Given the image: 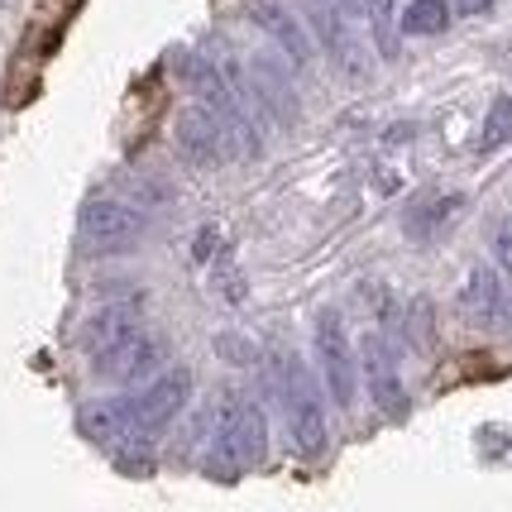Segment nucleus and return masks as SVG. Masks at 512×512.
Instances as JSON below:
<instances>
[{"instance_id": "nucleus-6", "label": "nucleus", "mask_w": 512, "mask_h": 512, "mask_svg": "<svg viewBox=\"0 0 512 512\" xmlns=\"http://www.w3.org/2000/svg\"><path fill=\"white\" fill-rule=\"evenodd\" d=\"M312 345H316V369H321V388L326 398L350 412L359 398V350L350 331H345V316L340 312H316V331H312Z\"/></svg>"}, {"instance_id": "nucleus-4", "label": "nucleus", "mask_w": 512, "mask_h": 512, "mask_svg": "<svg viewBox=\"0 0 512 512\" xmlns=\"http://www.w3.org/2000/svg\"><path fill=\"white\" fill-rule=\"evenodd\" d=\"M192 383H197L192 379V369L168 364L158 379L139 383V388H130V393H120V402H125V431L139 436V441H158V436L187 412Z\"/></svg>"}, {"instance_id": "nucleus-18", "label": "nucleus", "mask_w": 512, "mask_h": 512, "mask_svg": "<svg viewBox=\"0 0 512 512\" xmlns=\"http://www.w3.org/2000/svg\"><path fill=\"white\" fill-rule=\"evenodd\" d=\"M111 460H115V469H125V474H154V441L125 436V441L111 446Z\"/></svg>"}, {"instance_id": "nucleus-19", "label": "nucleus", "mask_w": 512, "mask_h": 512, "mask_svg": "<svg viewBox=\"0 0 512 512\" xmlns=\"http://www.w3.org/2000/svg\"><path fill=\"white\" fill-rule=\"evenodd\" d=\"M493 259H498L493 268H498V273L512 283V221L503 225V230H493Z\"/></svg>"}, {"instance_id": "nucleus-16", "label": "nucleus", "mask_w": 512, "mask_h": 512, "mask_svg": "<svg viewBox=\"0 0 512 512\" xmlns=\"http://www.w3.org/2000/svg\"><path fill=\"white\" fill-rule=\"evenodd\" d=\"M359 15L369 20V34H374V48H379V58H398V0H355Z\"/></svg>"}, {"instance_id": "nucleus-3", "label": "nucleus", "mask_w": 512, "mask_h": 512, "mask_svg": "<svg viewBox=\"0 0 512 512\" xmlns=\"http://www.w3.org/2000/svg\"><path fill=\"white\" fill-rule=\"evenodd\" d=\"M178 72L187 91H192V101L206 106V111L216 115L230 134V144H235V158H259L264 149V125L249 115V106L240 101V91L230 87V77L221 72V63H211V58H201V53H178Z\"/></svg>"}, {"instance_id": "nucleus-1", "label": "nucleus", "mask_w": 512, "mask_h": 512, "mask_svg": "<svg viewBox=\"0 0 512 512\" xmlns=\"http://www.w3.org/2000/svg\"><path fill=\"white\" fill-rule=\"evenodd\" d=\"M268 455V417L259 398L249 393H225L221 412L211 422V441L201 455V469L216 479V484H235L249 465H259Z\"/></svg>"}, {"instance_id": "nucleus-20", "label": "nucleus", "mask_w": 512, "mask_h": 512, "mask_svg": "<svg viewBox=\"0 0 512 512\" xmlns=\"http://www.w3.org/2000/svg\"><path fill=\"white\" fill-rule=\"evenodd\" d=\"M216 355L249 364V359H254V350H249V340H240V335H216Z\"/></svg>"}, {"instance_id": "nucleus-10", "label": "nucleus", "mask_w": 512, "mask_h": 512, "mask_svg": "<svg viewBox=\"0 0 512 512\" xmlns=\"http://www.w3.org/2000/svg\"><path fill=\"white\" fill-rule=\"evenodd\" d=\"M173 144H178V154L192 163V168H221L235 158V144H230V134L216 115L206 111V106H182L178 120H173Z\"/></svg>"}, {"instance_id": "nucleus-9", "label": "nucleus", "mask_w": 512, "mask_h": 512, "mask_svg": "<svg viewBox=\"0 0 512 512\" xmlns=\"http://www.w3.org/2000/svg\"><path fill=\"white\" fill-rule=\"evenodd\" d=\"M359 383L369 388V402L379 407L388 422H402L407 417V383L398 374V350L383 331H369L359 340Z\"/></svg>"}, {"instance_id": "nucleus-14", "label": "nucleus", "mask_w": 512, "mask_h": 512, "mask_svg": "<svg viewBox=\"0 0 512 512\" xmlns=\"http://www.w3.org/2000/svg\"><path fill=\"white\" fill-rule=\"evenodd\" d=\"M460 211H465V192H422V197L407 206L402 230H407V240L426 245V240H436Z\"/></svg>"}, {"instance_id": "nucleus-13", "label": "nucleus", "mask_w": 512, "mask_h": 512, "mask_svg": "<svg viewBox=\"0 0 512 512\" xmlns=\"http://www.w3.org/2000/svg\"><path fill=\"white\" fill-rule=\"evenodd\" d=\"M139 326H144V302H139V297H115V302H101V307L82 321L77 345H82L87 359H96L101 350H111L115 340H125V335L139 331Z\"/></svg>"}, {"instance_id": "nucleus-11", "label": "nucleus", "mask_w": 512, "mask_h": 512, "mask_svg": "<svg viewBox=\"0 0 512 512\" xmlns=\"http://www.w3.org/2000/svg\"><path fill=\"white\" fill-rule=\"evenodd\" d=\"M460 312L484 331L512 335V283L493 264H474L460 288Z\"/></svg>"}, {"instance_id": "nucleus-2", "label": "nucleus", "mask_w": 512, "mask_h": 512, "mask_svg": "<svg viewBox=\"0 0 512 512\" xmlns=\"http://www.w3.org/2000/svg\"><path fill=\"white\" fill-rule=\"evenodd\" d=\"M273 369V398L283 407V422H288V441L302 460H316L331 446V426H326V388L321 379H312L307 359L292 355V350H278L268 359Z\"/></svg>"}, {"instance_id": "nucleus-8", "label": "nucleus", "mask_w": 512, "mask_h": 512, "mask_svg": "<svg viewBox=\"0 0 512 512\" xmlns=\"http://www.w3.org/2000/svg\"><path fill=\"white\" fill-rule=\"evenodd\" d=\"M297 10H302V24L312 29V39L331 53V63L359 82L369 72V58H364V44L350 29V15L359 10L355 0H297Z\"/></svg>"}, {"instance_id": "nucleus-21", "label": "nucleus", "mask_w": 512, "mask_h": 512, "mask_svg": "<svg viewBox=\"0 0 512 512\" xmlns=\"http://www.w3.org/2000/svg\"><path fill=\"white\" fill-rule=\"evenodd\" d=\"M450 10H455V15H489L493 0H450Z\"/></svg>"}, {"instance_id": "nucleus-7", "label": "nucleus", "mask_w": 512, "mask_h": 512, "mask_svg": "<svg viewBox=\"0 0 512 512\" xmlns=\"http://www.w3.org/2000/svg\"><path fill=\"white\" fill-rule=\"evenodd\" d=\"M91 374L101 383H120V388H139V383L158 379L168 369V340L149 326L130 331L125 340H115L111 350H101L96 359H87Z\"/></svg>"}, {"instance_id": "nucleus-12", "label": "nucleus", "mask_w": 512, "mask_h": 512, "mask_svg": "<svg viewBox=\"0 0 512 512\" xmlns=\"http://www.w3.org/2000/svg\"><path fill=\"white\" fill-rule=\"evenodd\" d=\"M249 20L264 29L268 44L278 48L292 67H312V58H316L312 29L302 24V15H292L283 0H249Z\"/></svg>"}, {"instance_id": "nucleus-5", "label": "nucleus", "mask_w": 512, "mask_h": 512, "mask_svg": "<svg viewBox=\"0 0 512 512\" xmlns=\"http://www.w3.org/2000/svg\"><path fill=\"white\" fill-rule=\"evenodd\" d=\"M149 235V216L120 197H91L77 211V245L91 259H111V254H130L144 245Z\"/></svg>"}, {"instance_id": "nucleus-17", "label": "nucleus", "mask_w": 512, "mask_h": 512, "mask_svg": "<svg viewBox=\"0 0 512 512\" xmlns=\"http://www.w3.org/2000/svg\"><path fill=\"white\" fill-rule=\"evenodd\" d=\"M512 139V96H493L489 115H484V130H479V154H493Z\"/></svg>"}, {"instance_id": "nucleus-15", "label": "nucleus", "mask_w": 512, "mask_h": 512, "mask_svg": "<svg viewBox=\"0 0 512 512\" xmlns=\"http://www.w3.org/2000/svg\"><path fill=\"white\" fill-rule=\"evenodd\" d=\"M450 20H455L450 0H407V10L398 15V29L412 39H431V34H446Z\"/></svg>"}]
</instances>
